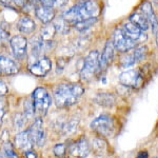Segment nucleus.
<instances>
[{
    "mask_svg": "<svg viewBox=\"0 0 158 158\" xmlns=\"http://www.w3.org/2000/svg\"><path fill=\"white\" fill-rule=\"evenodd\" d=\"M119 82L131 89H138L142 83V75L139 70H127L119 75Z\"/></svg>",
    "mask_w": 158,
    "mask_h": 158,
    "instance_id": "nucleus-9",
    "label": "nucleus"
},
{
    "mask_svg": "<svg viewBox=\"0 0 158 158\" xmlns=\"http://www.w3.org/2000/svg\"><path fill=\"white\" fill-rule=\"evenodd\" d=\"M99 52L97 50L91 51L83 61L80 70V78L82 81H90L96 73H98L99 65Z\"/></svg>",
    "mask_w": 158,
    "mask_h": 158,
    "instance_id": "nucleus-4",
    "label": "nucleus"
},
{
    "mask_svg": "<svg viewBox=\"0 0 158 158\" xmlns=\"http://www.w3.org/2000/svg\"><path fill=\"white\" fill-rule=\"evenodd\" d=\"M129 21H131L132 23H134L137 27H139V29L142 31H147L150 29V23H149V21H148L147 17L140 11L133 13V14L130 16Z\"/></svg>",
    "mask_w": 158,
    "mask_h": 158,
    "instance_id": "nucleus-21",
    "label": "nucleus"
},
{
    "mask_svg": "<svg viewBox=\"0 0 158 158\" xmlns=\"http://www.w3.org/2000/svg\"><path fill=\"white\" fill-rule=\"evenodd\" d=\"M140 12L147 17L148 21L150 23V27H152V32L156 33V31L158 30V19L155 15V12L153 10L152 3L150 1H144L143 3L140 6Z\"/></svg>",
    "mask_w": 158,
    "mask_h": 158,
    "instance_id": "nucleus-17",
    "label": "nucleus"
},
{
    "mask_svg": "<svg viewBox=\"0 0 158 158\" xmlns=\"http://www.w3.org/2000/svg\"><path fill=\"white\" fill-rule=\"evenodd\" d=\"M113 45L116 51L119 53H128L130 51H133L137 47L138 43L129 38L123 33L122 29H116L113 35Z\"/></svg>",
    "mask_w": 158,
    "mask_h": 158,
    "instance_id": "nucleus-6",
    "label": "nucleus"
},
{
    "mask_svg": "<svg viewBox=\"0 0 158 158\" xmlns=\"http://www.w3.org/2000/svg\"><path fill=\"white\" fill-rule=\"evenodd\" d=\"M56 34H57V33H56L55 27L53 23H48V24L43 25L39 33L40 37L43 39V41H52Z\"/></svg>",
    "mask_w": 158,
    "mask_h": 158,
    "instance_id": "nucleus-22",
    "label": "nucleus"
},
{
    "mask_svg": "<svg viewBox=\"0 0 158 158\" xmlns=\"http://www.w3.org/2000/svg\"><path fill=\"white\" fill-rule=\"evenodd\" d=\"M15 143L18 149L22 151H29L34 148V141L30 135V132L27 131H21L15 137Z\"/></svg>",
    "mask_w": 158,
    "mask_h": 158,
    "instance_id": "nucleus-18",
    "label": "nucleus"
},
{
    "mask_svg": "<svg viewBox=\"0 0 158 158\" xmlns=\"http://www.w3.org/2000/svg\"><path fill=\"white\" fill-rule=\"evenodd\" d=\"M27 0H11V2L14 6H19V7H23V6L25 3H27Z\"/></svg>",
    "mask_w": 158,
    "mask_h": 158,
    "instance_id": "nucleus-36",
    "label": "nucleus"
},
{
    "mask_svg": "<svg viewBox=\"0 0 158 158\" xmlns=\"http://www.w3.org/2000/svg\"><path fill=\"white\" fill-rule=\"evenodd\" d=\"M10 45H11L12 52L14 57L17 60H24L27 55V47L29 41L27 37L23 35H15L10 39Z\"/></svg>",
    "mask_w": 158,
    "mask_h": 158,
    "instance_id": "nucleus-7",
    "label": "nucleus"
},
{
    "mask_svg": "<svg viewBox=\"0 0 158 158\" xmlns=\"http://www.w3.org/2000/svg\"><path fill=\"white\" fill-rule=\"evenodd\" d=\"M30 45H31V55H32V57L37 59L40 56H42L43 52H44V41L40 37L39 34L32 37V39L30 41Z\"/></svg>",
    "mask_w": 158,
    "mask_h": 158,
    "instance_id": "nucleus-19",
    "label": "nucleus"
},
{
    "mask_svg": "<svg viewBox=\"0 0 158 158\" xmlns=\"http://www.w3.org/2000/svg\"><path fill=\"white\" fill-rule=\"evenodd\" d=\"M85 89L79 83H62L54 90V100L58 108L65 109L75 104L83 95Z\"/></svg>",
    "mask_w": 158,
    "mask_h": 158,
    "instance_id": "nucleus-2",
    "label": "nucleus"
},
{
    "mask_svg": "<svg viewBox=\"0 0 158 158\" xmlns=\"http://www.w3.org/2000/svg\"><path fill=\"white\" fill-rule=\"evenodd\" d=\"M35 16L37 17L43 24L51 23L55 19V9L51 6L38 4L35 9Z\"/></svg>",
    "mask_w": 158,
    "mask_h": 158,
    "instance_id": "nucleus-15",
    "label": "nucleus"
},
{
    "mask_svg": "<svg viewBox=\"0 0 158 158\" xmlns=\"http://www.w3.org/2000/svg\"><path fill=\"white\" fill-rule=\"evenodd\" d=\"M92 149H93L94 153L97 155L104 154L108 151V143L103 138L97 137V138H95L92 141Z\"/></svg>",
    "mask_w": 158,
    "mask_h": 158,
    "instance_id": "nucleus-24",
    "label": "nucleus"
},
{
    "mask_svg": "<svg viewBox=\"0 0 158 158\" xmlns=\"http://www.w3.org/2000/svg\"><path fill=\"white\" fill-rule=\"evenodd\" d=\"M27 131L30 132V135L32 137L33 141H34V144H36L38 147H42L44 144L45 133L44 129H43V121L41 117L36 118V120L27 129Z\"/></svg>",
    "mask_w": 158,
    "mask_h": 158,
    "instance_id": "nucleus-11",
    "label": "nucleus"
},
{
    "mask_svg": "<svg viewBox=\"0 0 158 158\" xmlns=\"http://www.w3.org/2000/svg\"><path fill=\"white\" fill-rule=\"evenodd\" d=\"M53 152H54V155L57 158H63L67 154V146L63 143L56 144L54 149H53Z\"/></svg>",
    "mask_w": 158,
    "mask_h": 158,
    "instance_id": "nucleus-33",
    "label": "nucleus"
},
{
    "mask_svg": "<svg viewBox=\"0 0 158 158\" xmlns=\"http://www.w3.org/2000/svg\"><path fill=\"white\" fill-rule=\"evenodd\" d=\"M155 36H156V44H157V48H158V30L156 31V33H155Z\"/></svg>",
    "mask_w": 158,
    "mask_h": 158,
    "instance_id": "nucleus-40",
    "label": "nucleus"
},
{
    "mask_svg": "<svg viewBox=\"0 0 158 158\" xmlns=\"http://www.w3.org/2000/svg\"><path fill=\"white\" fill-rule=\"evenodd\" d=\"M25 158H38L37 154L33 150H29V151H24Z\"/></svg>",
    "mask_w": 158,
    "mask_h": 158,
    "instance_id": "nucleus-37",
    "label": "nucleus"
},
{
    "mask_svg": "<svg viewBox=\"0 0 158 158\" xmlns=\"http://www.w3.org/2000/svg\"><path fill=\"white\" fill-rule=\"evenodd\" d=\"M77 127H78V120H70L68 121L67 123H64L62 126V133L63 135H70L74 133V132L77 130Z\"/></svg>",
    "mask_w": 158,
    "mask_h": 158,
    "instance_id": "nucleus-28",
    "label": "nucleus"
},
{
    "mask_svg": "<svg viewBox=\"0 0 158 158\" xmlns=\"http://www.w3.org/2000/svg\"><path fill=\"white\" fill-rule=\"evenodd\" d=\"M9 93V88L2 79H0V97H4Z\"/></svg>",
    "mask_w": 158,
    "mask_h": 158,
    "instance_id": "nucleus-35",
    "label": "nucleus"
},
{
    "mask_svg": "<svg viewBox=\"0 0 158 158\" xmlns=\"http://www.w3.org/2000/svg\"><path fill=\"white\" fill-rule=\"evenodd\" d=\"M91 129L100 136H112L115 131L114 119L109 115H100L91 122Z\"/></svg>",
    "mask_w": 158,
    "mask_h": 158,
    "instance_id": "nucleus-5",
    "label": "nucleus"
},
{
    "mask_svg": "<svg viewBox=\"0 0 158 158\" xmlns=\"http://www.w3.org/2000/svg\"><path fill=\"white\" fill-rule=\"evenodd\" d=\"M27 117L24 116V114L22 113H16L14 116V119H13V123H14V128L17 130V131H20L25 127L27 124Z\"/></svg>",
    "mask_w": 158,
    "mask_h": 158,
    "instance_id": "nucleus-27",
    "label": "nucleus"
},
{
    "mask_svg": "<svg viewBox=\"0 0 158 158\" xmlns=\"http://www.w3.org/2000/svg\"><path fill=\"white\" fill-rule=\"evenodd\" d=\"M17 30L21 33L23 36L25 35H32L33 33L36 31V22L34 21V19H32L30 16H21L18 20L16 24Z\"/></svg>",
    "mask_w": 158,
    "mask_h": 158,
    "instance_id": "nucleus-16",
    "label": "nucleus"
},
{
    "mask_svg": "<svg viewBox=\"0 0 158 158\" xmlns=\"http://www.w3.org/2000/svg\"><path fill=\"white\" fill-rule=\"evenodd\" d=\"M24 116L27 117V119H32L33 116L35 114L34 106H33L32 100H27L24 101Z\"/></svg>",
    "mask_w": 158,
    "mask_h": 158,
    "instance_id": "nucleus-32",
    "label": "nucleus"
},
{
    "mask_svg": "<svg viewBox=\"0 0 158 158\" xmlns=\"http://www.w3.org/2000/svg\"><path fill=\"white\" fill-rule=\"evenodd\" d=\"M137 158H149V156H148V153L146 151H141L137 155Z\"/></svg>",
    "mask_w": 158,
    "mask_h": 158,
    "instance_id": "nucleus-38",
    "label": "nucleus"
},
{
    "mask_svg": "<svg viewBox=\"0 0 158 158\" xmlns=\"http://www.w3.org/2000/svg\"><path fill=\"white\" fill-rule=\"evenodd\" d=\"M52 70V60L47 56H40L29 65L31 74L37 77H45Z\"/></svg>",
    "mask_w": 158,
    "mask_h": 158,
    "instance_id": "nucleus-8",
    "label": "nucleus"
},
{
    "mask_svg": "<svg viewBox=\"0 0 158 158\" xmlns=\"http://www.w3.org/2000/svg\"><path fill=\"white\" fill-rule=\"evenodd\" d=\"M97 21H98V16L91 17V18H89V19H85V20H83V21L75 23L74 24V27H75V30L78 31V32L83 33V32H86L89 29H91L93 25H95Z\"/></svg>",
    "mask_w": 158,
    "mask_h": 158,
    "instance_id": "nucleus-23",
    "label": "nucleus"
},
{
    "mask_svg": "<svg viewBox=\"0 0 158 158\" xmlns=\"http://www.w3.org/2000/svg\"><path fill=\"white\" fill-rule=\"evenodd\" d=\"M53 24H54V27H55L56 33H58V34L68 35L69 33H70L71 24L69 23L67 20L63 19L62 17L55 19V21H54V23H53Z\"/></svg>",
    "mask_w": 158,
    "mask_h": 158,
    "instance_id": "nucleus-25",
    "label": "nucleus"
},
{
    "mask_svg": "<svg viewBox=\"0 0 158 158\" xmlns=\"http://www.w3.org/2000/svg\"><path fill=\"white\" fill-rule=\"evenodd\" d=\"M0 158H7V157L6 156V154H4V153H2L1 151H0Z\"/></svg>",
    "mask_w": 158,
    "mask_h": 158,
    "instance_id": "nucleus-41",
    "label": "nucleus"
},
{
    "mask_svg": "<svg viewBox=\"0 0 158 158\" xmlns=\"http://www.w3.org/2000/svg\"><path fill=\"white\" fill-rule=\"evenodd\" d=\"M120 64L122 68H131L136 64V60H135L133 54H128L124 56V57H122Z\"/></svg>",
    "mask_w": 158,
    "mask_h": 158,
    "instance_id": "nucleus-31",
    "label": "nucleus"
},
{
    "mask_svg": "<svg viewBox=\"0 0 158 158\" xmlns=\"http://www.w3.org/2000/svg\"><path fill=\"white\" fill-rule=\"evenodd\" d=\"M152 2L154 4H156V6H158V0H152Z\"/></svg>",
    "mask_w": 158,
    "mask_h": 158,
    "instance_id": "nucleus-42",
    "label": "nucleus"
},
{
    "mask_svg": "<svg viewBox=\"0 0 158 158\" xmlns=\"http://www.w3.org/2000/svg\"><path fill=\"white\" fill-rule=\"evenodd\" d=\"M114 54H115V48L113 45V42L112 40H108L101 55H99L98 73H102L109 68V65L114 59Z\"/></svg>",
    "mask_w": 158,
    "mask_h": 158,
    "instance_id": "nucleus-10",
    "label": "nucleus"
},
{
    "mask_svg": "<svg viewBox=\"0 0 158 158\" xmlns=\"http://www.w3.org/2000/svg\"><path fill=\"white\" fill-rule=\"evenodd\" d=\"M0 1H1L3 4H6V6H10V2H11V0H0Z\"/></svg>",
    "mask_w": 158,
    "mask_h": 158,
    "instance_id": "nucleus-39",
    "label": "nucleus"
},
{
    "mask_svg": "<svg viewBox=\"0 0 158 158\" xmlns=\"http://www.w3.org/2000/svg\"><path fill=\"white\" fill-rule=\"evenodd\" d=\"M6 109H7V102L2 97H0V126H1L3 117L6 113Z\"/></svg>",
    "mask_w": 158,
    "mask_h": 158,
    "instance_id": "nucleus-34",
    "label": "nucleus"
},
{
    "mask_svg": "<svg viewBox=\"0 0 158 158\" xmlns=\"http://www.w3.org/2000/svg\"><path fill=\"white\" fill-rule=\"evenodd\" d=\"M20 71V64L11 57L0 54V75H15Z\"/></svg>",
    "mask_w": 158,
    "mask_h": 158,
    "instance_id": "nucleus-12",
    "label": "nucleus"
},
{
    "mask_svg": "<svg viewBox=\"0 0 158 158\" xmlns=\"http://www.w3.org/2000/svg\"><path fill=\"white\" fill-rule=\"evenodd\" d=\"M11 39V33L6 27H0V47L6 45L7 42H10Z\"/></svg>",
    "mask_w": 158,
    "mask_h": 158,
    "instance_id": "nucleus-30",
    "label": "nucleus"
},
{
    "mask_svg": "<svg viewBox=\"0 0 158 158\" xmlns=\"http://www.w3.org/2000/svg\"><path fill=\"white\" fill-rule=\"evenodd\" d=\"M96 103L99 106H104V108H112L116 102V97L111 93H106V92H101L98 93L94 98Z\"/></svg>",
    "mask_w": 158,
    "mask_h": 158,
    "instance_id": "nucleus-20",
    "label": "nucleus"
},
{
    "mask_svg": "<svg viewBox=\"0 0 158 158\" xmlns=\"http://www.w3.org/2000/svg\"><path fill=\"white\" fill-rule=\"evenodd\" d=\"M3 153L6 154V156L7 158H19L18 154H17V152L15 151L14 146H13V144L10 141L4 142V144H3Z\"/></svg>",
    "mask_w": 158,
    "mask_h": 158,
    "instance_id": "nucleus-29",
    "label": "nucleus"
},
{
    "mask_svg": "<svg viewBox=\"0 0 158 158\" xmlns=\"http://www.w3.org/2000/svg\"><path fill=\"white\" fill-rule=\"evenodd\" d=\"M70 153L76 158H85L90 154L91 152V147L89 144L88 140L85 138H80L76 140L74 143H72L69 148Z\"/></svg>",
    "mask_w": 158,
    "mask_h": 158,
    "instance_id": "nucleus-14",
    "label": "nucleus"
},
{
    "mask_svg": "<svg viewBox=\"0 0 158 158\" xmlns=\"http://www.w3.org/2000/svg\"><path fill=\"white\" fill-rule=\"evenodd\" d=\"M100 12V6L98 2L95 0H80L79 2L72 6L71 9L67 10L62 15V18L70 23L74 25L77 22L83 21L91 17L98 16Z\"/></svg>",
    "mask_w": 158,
    "mask_h": 158,
    "instance_id": "nucleus-1",
    "label": "nucleus"
},
{
    "mask_svg": "<svg viewBox=\"0 0 158 158\" xmlns=\"http://www.w3.org/2000/svg\"><path fill=\"white\" fill-rule=\"evenodd\" d=\"M148 53H149V49L146 47V45H139V47H136L133 50V56L136 60V63L141 62L144 59H147L148 57Z\"/></svg>",
    "mask_w": 158,
    "mask_h": 158,
    "instance_id": "nucleus-26",
    "label": "nucleus"
},
{
    "mask_svg": "<svg viewBox=\"0 0 158 158\" xmlns=\"http://www.w3.org/2000/svg\"><path fill=\"white\" fill-rule=\"evenodd\" d=\"M32 102L34 106L35 113L39 115V117L44 116L52 104V98L47 89L37 88L32 94Z\"/></svg>",
    "mask_w": 158,
    "mask_h": 158,
    "instance_id": "nucleus-3",
    "label": "nucleus"
},
{
    "mask_svg": "<svg viewBox=\"0 0 158 158\" xmlns=\"http://www.w3.org/2000/svg\"><path fill=\"white\" fill-rule=\"evenodd\" d=\"M122 31L129 38H131L132 40H134L137 43L144 42L148 39V35L146 33L142 30H140L139 27H137L134 23H132L131 21H128L123 24Z\"/></svg>",
    "mask_w": 158,
    "mask_h": 158,
    "instance_id": "nucleus-13",
    "label": "nucleus"
}]
</instances>
